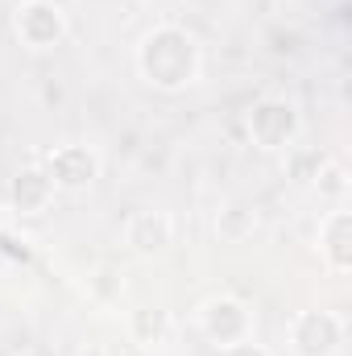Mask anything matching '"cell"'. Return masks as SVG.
<instances>
[{
	"mask_svg": "<svg viewBox=\"0 0 352 356\" xmlns=\"http://www.w3.org/2000/svg\"><path fill=\"white\" fill-rule=\"evenodd\" d=\"M170 327H175V319H170L166 307H137V311H129V340L137 348H145V353L162 348L170 340Z\"/></svg>",
	"mask_w": 352,
	"mask_h": 356,
	"instance_id": "11",
	"label": "cell"
},
{
	"mask_svg": "<svg viewBox=\"0 0 352 356\" xmlns=\"http://www.w3.org/2000/svg\"><path fill=\"white\" fill-rule=\"evenodd\" d=\"M195 323H199L203 340H207L216 353L253 340V311H249V302H241L237 294H211V298H203Z\"/></svg>",
	"mask_w": 352,
	"mask_h": 356,
	"instance_id": "2",
	"label": "cell"
},
{
	"mask_svg": "<svg viewBox=\"0 0 352 356\" xmlns=\"http://www.w3.org/2000/svg\"><path fill=\"white\" fill-rule=\"evenodd\" d=\"M262 228V216L253 203L245 199H228L220 211H216V241L220 245H249Z\"/></svg>",
	"mask_w": 352,
	"mask_h": 356,
	"instance_id": "10",
	"label": "cell"
},
{
	"mask_svg": "<svg viewBox=\"0 0 352 356\" xmlns=\"http://www.w3.org/2000/svg\"><path fill=\"white\" fill-rule=\"evenodd\" d=\"M120 236H125L129 253H137V257H162L175 245V216L162 211V207H137L125 220Z\"/></svg>",
	"mask_w": 352,
	"mask_h": 356,
	"instance_id": "6",
	"label": "cell"
},
{
	"mask_svg": "<svg viewBox=\"0 0 352 356\" xmlns=\"http://www.w3.org/2000/svg\"><path fill=\"white\" fill-rule=\"evenodd\" d=\"M311 186H315L319 199H328L332 207H340L344 195H349V170H344V162H340V158H323L319 170H315V178H311Z\"/></svg>",
	"mask_w": 352,
	"mask_h": 356,
	"instance_id": "12",
	"label": "cell"
},
{
	"mask_svg": "<svg viewBox=\"0 0 352 356\" xmlns=\"http://www.w3.org/2000/svg\"><path fill=\"white\" fill-rule=\"evenodd\" d=\"M8 199H13V211L17 216H42L58 199V186H54V178L46 175L42 162H33V166L17 170V178L8 182Z\"/></svg>",
	"mask_w": 352,
	"mask_h": 356,
	"instance_id": "9",
	"label": "cell"
},
{
	"mask_svg": "<svg viewBox=\"0 0 352 356\" xmlns=\"http://www.w3.org/2000/svg\"><path fill=\"white\" fill-rule=\"evenodd\" d=\"M298 129H303V116L282 95H265V99L253 104V112H249V141L262 154H286L294 145Z\"/></svg>",
	"mask_w": 352,
	"mask_h": 356,
	"instance_id": "4",
	"label": "cell"
},
{
	"mask_svg": "<svg viewBox=\"0 0 352 356\" xmlns=\"http://www.w3.org/2000/svg\"><path fill=\"white\" fill-rule=\"evenodd\" d=\"M17 356H38V353H17Z\"/></svg>",
	"mask_w": 352,
	"mask_h": 356,
	"instance_id": "14",
	"label": "cell"
},
{
	"mask_svg": "<svg viewBox=\"0 0 352 356\" xmlns=\"http://www.w3.org/2000/svg\"><path fill=\"white\" fill-rule=\"evenodd\" d=\"M46 175L54 178L58 191H88L91 182L99 178V154L91 145H54L46 158H42Z\"/></svg>",
	"mask_w": 352,
	"mask_h": 356,
	"instance_id": "7",
	"label": "cell"
},
{
	"mask_svg": "<svg viewBox=\"0 0 352 356\" xmlns=\"http://www.w3.org/2000/svg\"><path fill=\"white\" fill-rule=\"evenodd\" d=\"M319 257L332 277H349L352 269V211L340 203L319 220Z\"/></svg>",
	"mask_w": 352,
	"mask_h": 356,
	"instance_id": "8",
	"label": "cell"
},
{
	"mask_svg": "<svg viewBox=\"0 0 352 356\" xmlns=\"http://www.w3.org/2000/svg\"><path fill=\"white\" fill-rule=\"evenodd\" d=\"M216 356H269V348H262L257 340H245V344H232V348H220Z\"/></svg>",
	"mask_w": 352,
	"mask_h": 356,
	"instance_id": "13",
	"label": "cell"
},
{
	"mask_svg": "<svg viewBox=\"0 0 352 356\" xmlns=\"http://www.w3.org/2000/svg\"><path fill=\"white\" fill-rule=\"evenodd\" d=\"M290 356H340L344 348V319L336 311H298L286 327Z\"/></svg>",
	"mask_w": 352,
	"mask_h": 356,
	"instance_id": "5",
	"label": "cell"
},
{
	"mask_svg": "<svg viewBox=\"0 0 352 356\" xmlns=\"http://www.w3.org/2000/svg\"><path fill=\"white\" fill-rule=\"evenodd\" d=\"M13 33L25 50L46 54V50L63 46V38L71 33V21L58 0H21L13 8Z\"/></svg>",
	"mask_w": 352,
	"mask_h": 356,
	"instance_id": "3",
	"label": "cell"
},
{
	"mask_svg": "<svg viewBox=\"0 0 352 356\" xmlns=\"http://www.w3.org/2000/svg\"><path fill=\"white\" fill-rule=\"evenodd\" d=\"M133 67L154 91H186L191 83H199L203 50H199L191 29L154 25L141 33L137 50H133Z\"/></svg>",
	"mask_w": 352,
	"mask_h": 356,
	"instance_id": "1",
	"label": "cell"
}]
</instances>
